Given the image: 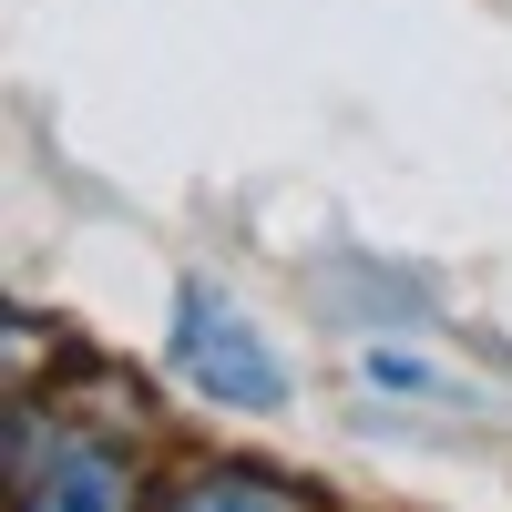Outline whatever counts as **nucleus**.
Returning <instances> with one entry per match:
<instances>
[{
  "label": "nucleus",
  "instance_id": "obj_2",
  "mask_svg": "<svg viewBox=\"0 0 512 512\" xmlns=\"http://www.w3.org/2000/svg\"><path fill=\"white\" fill-rule=\"evenodd\" d=\"M11 512H134V461L62 420L41 441V400L11 390Z\"/></svg>",
  "mask_w": 512,
  "mask_h": 512
},
{
  "label": "nucleus",
  "instance_id": "obj_3",
  "mask_svg": "<svg viewBox=\"0 0 512 512\" xmlns=\"http://www.w3.org/2000/svg\"><path fill=\"white\" fill-rule=\"evenodd\" d=\"M154 512H318V492L297 482V472H277V461L226 451V461H195V472L164 492Z\"/></svg>",
  "mask_w": 512,
  "mask_h": 512
},
{
  "label": "nucleus",
  "instance_id": "obj_4",
  "mask_svg": "<svg viewBox=\"0 0 512 512\" xmlns=\"http://www.w3.org/2000/svg\"><path fill=\"white\" fill-rule=\"evenodd\" d=\"M359 379H369V390H400V400H451L461 390V379H441L420 349H379V338L359 349Z\"/></svg>",
  "mask_w": 512,
  "mask_h": 512
},
{
  "label": "nucleus",
  "instance_id": "obj_1",
  "mask_svg": "<svg viewBox=\"0 0 512 512\" xmlns=\"http://www.w3.org/2000/svg\"><path fill=\"white\" fill-rule=\"evenodd\" d=\"M164 359H175V379L195 400H216V410H287V359H277V338L256 328L236 297L216 277H185L175 287V338H164Z\"/></svg>",
  "mask_w": 512,
  "mask_h": 512
}]
</instances>
